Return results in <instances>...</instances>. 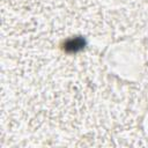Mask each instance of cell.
I'll use <instances>...</instances> for the list:
<instances>
[{
	"label": "cell",
	"instance_id": "6da1fadb",
	"mask_svg": "<svg viewBox=\"0 0 148 148\" xmlns=\"http://www.w3.org/2000/svg\"><path fill=\"white\" fill-rule=\"evenodd\" d=\"M83 46V40L80 39V38H76V39H69L66 44V50L67 51H71V52H75L77 51L79 49H81Z\"/></svg>",
	"mask_w": 148,
	"mask_h": 148
}]
</instances>
